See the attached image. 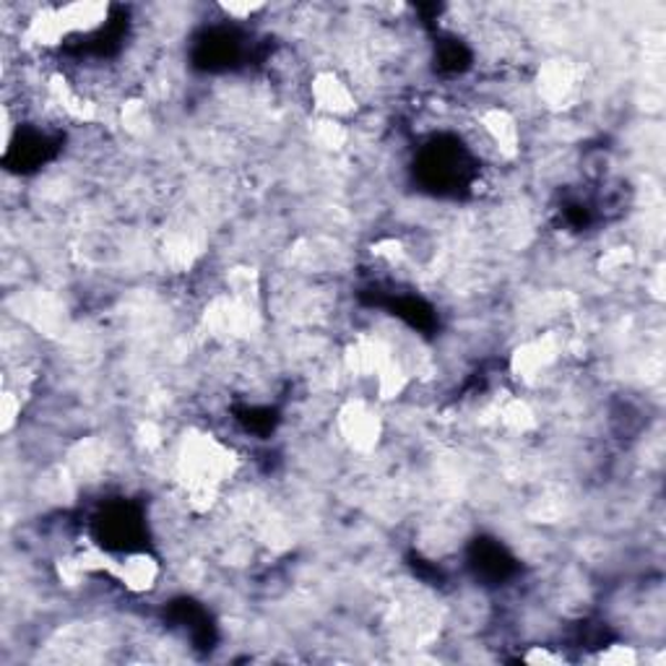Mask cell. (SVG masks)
<instances>
[{
	"mask_svg": "<svg viewBox=\"0 0 666 666\" xmlns=\"http://www.w3.org/2000/svg\"><path fill=\"white\" fill-rule=\"evenodd\" d=\"M339 430H342L344 440L350 443L354 450L367 454L377 446L381 440V419L377 414L367 409L365 404H350L346 409L339 414Z\"/></svg>",
	"mask_w": 666,
	"mask_h": 666,
	"instance_id": "1",
	"label": "cell"
},
{
	"mask_svg": "<svg viewBox=\"0 0 666 666\" xmlns=\"http://www.w3.org/2000/svg\"><path fill=\"white\" fill-rule=\"evenodd\" d=\"M638 651H635V646H627V643H610V646L599 654V662L614 666H633L638 664Z\"/></svg>",
	"mask_w": 666,
	"mask_h": 666,
	"instance_id": "3",
	"label": "cell"
},
{
	"mask_svg": "<svg viewBox=\"0 0 666 666\" xmlns=\"http://www.w3.org/2000/svg\"><path fill=\"white\" fill-rule=\"evenodd\" d=\"M159 562L146 552H128L125 558L113 562V570L110 575L117 583H123L125 589L133 591V594H146L157 586L159 581Z\"/></svg>",
	"mask_w": 666,
	"mask_h": 666,
	"instance_id": "2",
	"label": "cell"
}]
</instances>
